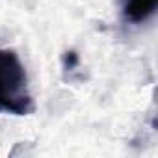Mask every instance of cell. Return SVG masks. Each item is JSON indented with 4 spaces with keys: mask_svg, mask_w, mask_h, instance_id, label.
Returning <instances> with one entry per match:
<instances>
[{
    "mask_svg": "<svg viewBox=\"0 0 158 158\" xmlns=\"http://www.w3.org/2000/svg\"><path fill=\"white\" fill-rule=\"evenodd\" d=\"M32 112L34 101L23 61L13 50L0 48V114L28 115Z\"/></svg>",
    "mask_w": 158,
    "mask_h": 158,
    "instance_id": "cell-1",
    "label": "cell"
},
{
    "mask_svg": "<svg viewBox=\"0 0 158 158\" xmlns=\"http://www.w3.org/2000/svg\"><path fill=\"white\" fill-rule=\"evenodd\" d=\"M156 4L158 0H127V4L123 8V15L127 21L139 24L156 11Z\"/></svg>",
    "mask_w": 158,
    "mask_h": 158,
    "instance_id": "cell-2",
    "label": "cell"
}]
</instances>
